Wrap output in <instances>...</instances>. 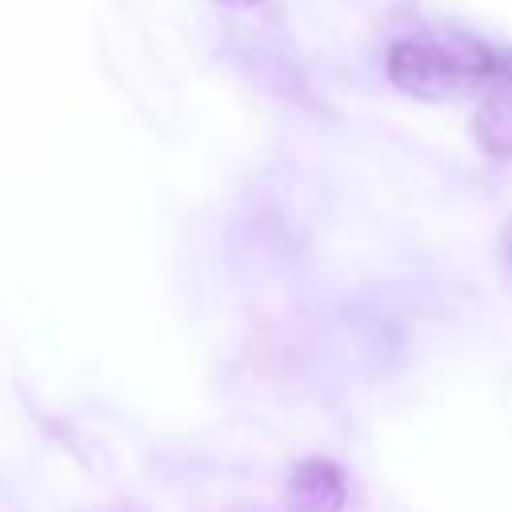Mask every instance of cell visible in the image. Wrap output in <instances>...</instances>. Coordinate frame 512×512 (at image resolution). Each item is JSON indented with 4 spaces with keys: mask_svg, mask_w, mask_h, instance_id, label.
Wrapping results in <instances>:
<instances>
[{
    "mask_svg": "<svg viewBox=\"0 0 512 512\" xmlns=\"http://www.w3.org/2000/svg\"><path fill=\"white\" fill-rule=\"evenodd\" d=\"M284 496H288L292 512H340L344 500H348V484H344V472L332 460L308 456L292 468Z\"/></svg>",
    "mask_w": 512,
    "mask_h": 512,
    "instance_id": "obj_2",
    "label": "cell"
},
{
    "mask_svg": "<svg viewBox=\"0 0 512 512\" xmlns=\"http://www.w3.org/2000/svg\"><path fill=\"white\" fill-rule=\"evenodd\" d=\"M388 80L416 100H456L472 88H492L500 76V48L476 36L396 40L388 48Z\"/></svg>",
    "mask_w": 512,
    "mask_h": 512,
    "instance_id": "obj_1",
    "label": "cell"
},
{
    "mask_svg": "<svg viewBox=\"0 0 512 512\" xmlns=\"http://www.w3.org/2000/svg\"><path fill=\"white\" fill-rule=\"evenodd\" d=\"M216 4H224V8H256L260 0H216Z\"/></svg>",
    "mask_w": 512,
    "mask_h": 512,
    "instance_id": "obj_4",
    "label": "cell"
},
{
    "mask_svg": "<svg viewBox=\"0 0 512 512\" xmlns=\"http://www.w3.org/2000/svg\"><path fill=\"white\" fill-rule=\"evenodd\" d=\"M476 140L492 160H512V92L508 88H488L476 120Z\"/></svg>",
    "mask_w": 512,
    "mask_h": 512,
    "instance_id": "obj_3",
    "label": "cell"
}]
</instances>
